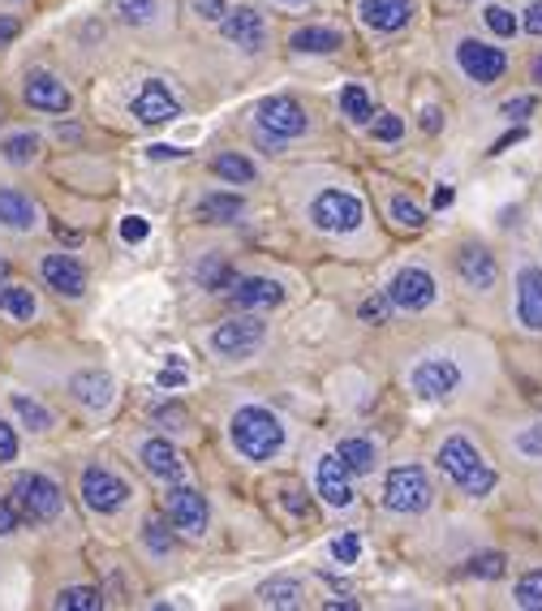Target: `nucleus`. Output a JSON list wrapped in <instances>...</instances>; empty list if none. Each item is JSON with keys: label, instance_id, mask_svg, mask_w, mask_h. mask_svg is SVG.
<instances>
[{"label": "nucleus", "instance_id": "nucleus-1", "mask_svg": "<svg viewBox=\"0 0 542 611\" xmlns=\"http://www.w3.org/2000/svg\"><path fill=\"white\" fill-rule=\"evenodd\" d=\"M229 440L246 460H272L285 448V426L272 409L263 406H242L229 418Z\"/></svg>", "mask_w": 542, "mask_h": 611}, {"label": "nucleus", "instance_id": "nucleus-2", "mask_svg": "<svg viewBox=\"0 0 542 611\" xmlns=\"http://www.w3.org/2000/svg\"><path fill=\"white\" fill-rule=\"evenodd\" d=\"M13 504L22 509L26 521L44 525V521H56V516H60L65 496H60V487L52 482L48 474H18V478H13Z\"/></svg>", "mask_w": 542, "mask_h": 611}, {"label": "nucleus", "instance_id": "nucleus-3", "mask_svg": "<svg viewBox=\"0 0 542 611\" xmlns=\"http://www.w3.org/2000/svg\"><path fill=\"white\" fill-rule=\"evenodd\" d=\"M431 500H435V487L422 465H396L384 482V504L392 512H422L431 509Z\"/></svg>", "mask_w": 542, "mask_h": 611}, {"label": "nucleus", "instance_id": "nucleus-4", "mask_svg": "<svg viewBox=\"0 0 542 611\" xmlns=\"http://www.w3.org/2000/svg\"><path fill=\"white\" fill-rule=\"evenodd\" d=\"M310 220H314V229H323V233H353L362 220H366V207L357 195H349V190H323L314 203H310Z\"/></svg>", "mask_w": 542, "mask_h": 611}, {"label": "nucleus", "instance_id": "nucleus-5", "mask_svg": "<svg viewBox=\"0 0 542 611\" xmlns=\"http://www.w3.org/2000/svg\"><path fill=\"white\" fill-rule=\"evenodd\" d=\"M263 341H267V323L263 319H229V323H220L215 332H211V349L220 357H250L263 349Z\"/></svg>", "mask_w": 542, "mask_h": 611}, {"label": "nucleus", "instance_id": "nucleus-6", "mask_svg": "<svg viewBox=\"0 0 542 611\" xmlns=\"http://www.w3.org/2000/svg\"><path fill=\"white\" fill-rule=\"evenodd\" d=\"M164 512H168L173 530H181V534H190V538H202V534H207V516H211V512H207L202 491H195V487L173 482L168 496H164Z\"/></svg>", "mask_w": 542, "mask_h": 611}, {"label": "nucleus", "instance_id": "nucleus-7", "mask_svg": "<svg viewBox=\"0 0 542 611\" xmlns=\"http://www.w3.org/2000/svg\"><path fill=\"white\" fill-rule=\"evenodd\" d=\"M456 65L465 69V78H474L478 87H491L508 74V56L504 48H491L483 40H461L456 44Z\"/></svg>", "mask_w": 542, "mask_h": 611}, {"label": "nucleus", "instance_id": "nucleus-8", "mask_svg": "<svg viewBox=\"0 0 542 611\" xmlns=\"http://www.w3.org/2000/svg\"><path fill=\"white\" fill-rule=\"evenodd\" d=\"M409 384H413V392H418L422 401H440V397H447V392L461 388V366H456L452 357H422V362L413 366Z\"/></svg>", "mask_w": 542, "mask_h": 611}, {"label": "nucleus", "instance_id": "nucleus-9", "mask_svg": "<svg viewBox=\"0 0 542 611\" xmlns=\"http://www.w3.org/2000/svg\"><path fill=\"white\" fill-rule=\"evenodd\" d=\"M82 500H87V509H96V512H117V509H125L130 487H125V478H117L112 469L87 465V469H82Z\"/></svg>", "mask_w": 542, "mask_h": 611}, {"label": "nucleus", "instance_id": "nucleus-10", "mask_svg": "<svg viewBox=\"0 0 542 611\" xmlns=\"http://www.w3.org/2000/svg\"><path fill=\"white\" fill-rule=\"evenodd\" d=\"M220 35L229 40V44H237L242 52H263L267 48V22H263V13L258 9H250V4H229V13L220 18Z\"/></svg>", "mask_w": 542, "mask_h": 611}, {"label": "nucleus", "instance_id": "nucleus-11", "mask_svg": "<svg viewBox=\"0 0 542 611\" xmlns=\"http://www.w3.org/2000/svg\"><path fill=\"white\" fill-rule=\"evenodd\" d=\"M258 130L276 134V138H297L306 134V108L294 100V96H272V100L258 103Z\"/></svg>", "mask_w": 542, "mask_h": 611}, {"label": "nucleus", "instance_id": "nucleus-12", "mask_svg": "<svg viewBox=\"0 0 542 611\" xmlns=\"http://www.w3.org/2000/svg\"><path fill=\"white\" fill-rule=\"evenodd\" d=\"M130 112L143 121V125H164V121H177L181 116V100L159 82V78H147L139 87V96L130 103Z\"/></svg>", "mask_w": 542, "mask_h": 611}, {"label": "nucleus", "instance_id": "nucleus-13", "mask_svg": "<svg viewBox=\"0 0 542 611\" xmlns=\"http://www.w3.org/2000/svg\"><path fill=\"white\" fill-rule=\"evenodd\" d=\"M388 298L400 310H427V306L435 302V276L427 267H405V271H396Z\"/></svg>", "mask_w": 542, "mask_h": 611}, {"label": "nucleus", "instance_id": "nucleus-14", "mask_svg": "<svg viewBox=\"0 0 542 611\" xmlns=\"http://www.w3.org/2000/svg\"><path fill=\"white\" fill-rule=\"evenodd\" d=\"M22 96H26V103H31L35 112H69V108H74L69 87H65L56 74H48V69H31Z\"/></svg>", "mask_w": 542, "mask_h": 611}, {"label": "nucleus", "instance_id": "nucleus-15", "mask_svg": "<svg viewBox=\"0 0 542 611\" xmlns=\"http://www.w3.org/2000/svg\"><path fill=\"white\" fill-rule=\"evenodd\" d=\"M483 465H487L483 453H478L465 435H447L444 444H440V469H444V478H452L456 487H465Z\"/></svg>", "mask_w": 542, "mask_h": 611}, {"label": "nucleus", "instance_id": "nucleus-16", "mask_svg": "<svg viewBox=\"0 0 542 611\" xmlns=\"http://www.w3.org/2000/svg\"><path fill=\"white\" fill-rule=\"evenodd\" d=\"M456 276H461L469 289L487 293V289H495V280H499V263H495V255L487 246L469 242V246L456 251Z\"/></svg>", "mask_w": 542, "mask_h": 611}, {"label": "nucleus", "instance_id": "nucleus-17", "mask_svg": "<svg viewBox=\"0 0 542 611\" xmlns=\"http://www.w3.org/2000/svg\"><path fill=\"white\" fill-rule=\"evenodd\" d=\"M40 271L48 280V289H56L60 298H82L87 293V271L74 255H48L40 263Z\"/></svg>", "mask_w": 542, "mask_h": 611}, {"label": "nucleus", "instance_id": "nucleus-18", "mask_svg": "<svg viewBox=\"0 0 542 611\" xmlns=\"http://www.w3.org/2000/svg\"><path fill=\"white\" fill-rule=\"evenodd\" d=\"M314 478H319V496H323V500H328L332 509H349V504H353L349 469H345V460L336 457V453L319 457V469H314Z\"/></svg>", "mask_w": 542, "mask_h": 611}, {"label": "nucleus", "instance_id": "nucleus-19", "mask_svg": "<svg viewBox=\"0 0 542 611\" xmlns=\"http://www.w3.org/2000/svg\"><path fill=\"white\" fill-rule=\"evenodd\" d=\"M517 319L530 332H542V267L517 271Z\"/></svg>", "mask_w": 542, "mask_h": 611}, {"label": "nucleus", "instance_id": "nucleus-20", "mask_svg": "<svg viewBox=\"0 0 542 611\" xmlns=\"http://www.w3.org/2000/svg\"><path fill=\"white\" fill-rule=\"evenodd\" d=\"M229 293H233V302L246 306V310H267V306L285 302V289L276 280H267V276H237Z\"/></svg>", "mask_w": 542, "mask_h": 611}, {"label": "nucleus", "instance_id": "nucleus-21", "mask_svg": "<svg viewBox=\"0 0 542 611\" xmlns=\"http://www.w3.org/2000/svg\"><path fill=\"white\" fill-rule=\"evenodd\" d=\"M69 392L82 409H108L112 406V379L103 370H78L69 379Z\"/></svg>", "mask_w": 542, "mask_h": 611}, {"label": "nucleus", "instance_id": "nucleus-22", "mask_svg": "<svg viewBox=\"0 0 542 611\" xmlns=\"http://www.w3.org/2000/svg\"><path fill=\"white\" fill-rule=\"evenodd\" d=\"M413 18L409 0H362V22L370 31H400Z\"/></svg>", "mask_w": 542, "mask_h": 611}, {"label": "nucleus", "instance_id": "nucleus-23", "mask_svg": "<svg viewBox=\"0 0 542 611\" xmlns=\"http://www.w3.org/2000/svg\"><path fill=\"white\" fill-rule=\"evenodd\" d=\"M139 457H143V469H147L151 478H159V482H181V457H177V448H173L168 440H147Z\"/></svg>", "mask_w": 542, "mask_h": 611}, {"label": "nucleus", "instance_id": "nucleus-24", "mask_svg": "<svg viewBox=\"0 0 542 611\" xmlns=\"http://www.w3.org/2000/svg\"><path fill=\"white\" fill-rule=\"evenodd\" d=\"M35 220H40V211H35V203H31L22 190H13V186L0 190V224H4V229H13V233H31Z\"/></svg>", "mask_w": 542, "mask_h": 611}, {"label": "nucleus", "instance_id": "nucleus-25", "mask_svg": "<svg viewBox=\"0 0 542 611\" xmlns=\"http://www.w3.org/2000/svg\"><path fill=\"white\" fill-rule=\"evenodd\" d=\"M246 211L242 203V195H224V190H215V195H202L195 207V215L202 224H229V220H237Z\"/></svg>", "mask_w": 542, "mask_h": 611}, {"label": "nucleus", "instance_id": "nucleus-26", "mask_svg": "<svg viewBox=\"0 0 542 611\" xmlns=\"http://www.w3.org/2000/svg\"><path fill=\"white\" fill-rule=\"evenodd\" d=\"M345 44L341 40V31H332V26H301L294 31V40H289V48L294 52H314V56H328V52H336Z\"/></svg>", "mask_w": 542, "mask_h": 611}, {"label": "nucleus", "instance_id": "nucleus-27", "mask_svg": "<svg viewBox=\"0 0 542 611\" xmlns=\"http://www.w3.org/2000/svg\"><path fill=\"white\" fill-rule=\"evenodd\" d=\"M258 599H263V608H306V590L297 586L294 577L267 581V586L258 590Z\"/></svg>", "mask_w": 542, "mask_h": 611}, {"label": "nucleus", "instance_id": "nucleus-28", "mask_svg": "<svg viewBox=\"0 0 542 611\" xmlns=\"http://www.w3.org/2000/svg\"><path fill=\"white\" fill-rule=\"evenodd\" d=\"M336 457L345 460L349 474H370L375 469V444L362 440V435H349V440L336 444Z\"/></svg>", "mask_w": 542, "mask_h": 611}, {"label": "nucleus", "instance_id": "nucleus-29", "mask_svg": "<svg viewBox=\"0 0 542 611\" xmlns=\"http://www.w3.org/2000/svg\"><path fill=\"white\" fill-rule=\"evenodd\" d=\"M211 168H215V177H224V181H233V186H250V181L258 177V173H254V164L237 152L215 155V159H211Z\"/></svg>", "mask_w": 542, "mask_h": 611}, {"label": "nucleus", "instance_id": "nucleus-30", "mask_svg": "<svg viewBox=\"0 0 542 611\" xmlns=\"http://www.w3.org/2000/svg\"><path fill=\"white\" fill-rule=\"evenodd\" d=\"M9 406H13V413L22 418V426H31V431H52V413L35 397H26V392H13L9 397Z\"/></svg>", "mask_w": 542, "mask_h": 611}, {"label": "nucleus", "instance_id": "nucleus-31", "mask_svg": "<svg viewBox=\"0 0 542 611\" xmlns=\"http://www.w3.org/2000/svg\"><path fill=\"white\" fill-rule=\"evenodd\" d=\"M0 314L9 319H31L35 314V298L22 285H0Z\"/></svg>", "mask_w": 542, "mask_h": 611}, {"label": "nucleus", "instance_id": "nucleus-32", "mask_svg": "<svg viewBox=\"0 0 542 611\" xmlns=\"http://www.w3.org/2000/svg\"><path fill=\"white\" fill-rule=\"evenodd\" d=\"M0 155H4L13 168H26V164H35V155H40V138H35V134H13V138L0 143Z\"/></svg>", "mask_w": 542, "mask_h": 611}, {"label": "nucleus", "instance_id": "nucleus-33", "mask_svg": "<svg viewBox=\"0 0 542 611\" xmlns=\"http://www.w3.org/2000/svg\"><path fill=\"white\" fill-rule=\"evenodd\" d=\"M341 112H345L349 121H357V125L375 121V103H370V96H366L357 82H349L345 91H341Z\"/></svg>", "mask_w": 542, "mask_h": 611}, {"label": "nucleus", "instance_id": "nucleus-34", "mask_svg": "<svg viewBox=\"0 0 542 611\" xmlns=\"http://www.w3.org/2000/svg\"><path fill=\"white\" fill-rule=\"evenodd\" d=\"M56 608L60 611H99L103 608V599H99L96 586H69V590L56 595Z\"/></svg>", "mask_w": 542, "mask_h": 611}, {"label": "nucleus", "instance_id": "nucleus-35", "mask_svg": "<svg viewBox=\"0 0 542 611\" xmlns=\"http://www.w3.org/2000/svg\"><path fill=\"white\" fill-rule=\"evenodd\" d=\"M112 9H117L121 22L147 26V22H155V13H159V0H112Z\"/></svg>", "mask_w": 542, "mask_h": 611}, {"label": "nucleus", "instance_id": "nucleus-36", "mask_svg": "<svg viewBox=\"0 0 542 611\" xmlns=\"http://www.w3.org/2000/svg\"><path fill=\"white\" fill-rule=\"evenodd\" d=\"M198 280H202V289H233V267L224 263V258H207L202 267H198Z\"/></svg>", "mask_w": 542, "mask_h": 611}, {"label": "nucleus", "instance_id": "nucleus-37", "mask_svg": "<svg viewBox=\"0 0 542 611\" xmlns=\"http://www.w3.org/2000/svg\"><path fill=\"white\" fill-rule=\"evenodd\" d=\"M512 599H517V608H530V611H539V608H542V568H534V573H526V577L517 581Z\"/></svg>", "mask_w": 542, "mask_h": 611}, {"label": "nucleus", "instance_id": "nucleus-38", "mask_svg": "<svg viewBox=\"0 0 542 611\" xmlns=\"http://www.w3.org/2000/svg\"><path fill=\"white\" fill-rule=\"evenodd\" d=\"M392 215H396V224H400V229H422V224H427L422 207L413 203L409 195H396V199H392Z\"/></svg>", "mask_w": 542, "mask_h": 611}, {"label": "nucleus", "instance_id": "nucleus-39", "mask_svg": "<svg viewBox=\"0 0 542 611\" xmlns=\"http://www.w3.org/2000/svg\"><path fill=\"white\" fill-rule=\"evenodd\" d=\"M504 556H499V552H483V556H474V560H469V568H465V573H469V577H487V581H495V577H504Z\"/></svg>", "mask_w": 542, "mask_h": 611}, {"label": "nucleus", "instance_id": "nucleus-40", "mask_svg": "<svg viewBox=\"0 0 542 611\" xmlns=\"http://www.w3.org/2000/svg\"><path fill=\"white\" fill-rule=\"evenodd\" d=\"M143 538H147V547L155 552V556H168V552L177 547V538H173V534H168V530H164L155 516H151L147 525H143Z\"/></svg>", "mask_w": 542, "mask_h": 611}, {"label": "nucleus", "instance_id": "nucleus-41", "mask_svg": "<svg viewBox=\"0 0 542 611\" xmlns=\"http://www.w3.org/2000/svg\"><path fill=\"white\" fill-rule=\"evenodd\" d=\"M487 26H491L499 40H512L517 35V18L504 4H487Z\"/></svg>", "mask_w": 542, "mask_h": 611}, {"label": "nucleus", "instance_id": "nucleus-42", "mask_svg": "<svg viewBox=\"0 0 542 611\" xmlns=\"http://www.w3.org/2000/svg\"><path fill=\"white\" fill-rule=\"evenodd\" d=\"M370 130H375V138H379V143H396V138L405 134V121H400L396 112H379V116L370 121Z\"/></svg>", "mask_w": 542, "mask_h": 611}, {"label": "nucleus", "instance_id": "nucleus-43", "mask_svg": "<svg viewBox=\"0 0 542 611\" xmlns=\"http://www.w3.org/2000/svg\"><path fill=\"white\" fill-rule=\"evenodd\" d=\"M512 448L521 453V457L530 460H542V426H526L517 440H512Z\"/></svg>", "mask_w": 542, "mask_h": 611}, {"label": "nucleus", "instance_id": "nucleus-44", "mask_svg": "<svg viewBox=\"0 0 542 611\" xmlns=\"http://www.w3.org/2000/svg\"><path fill=\"white\" fill-rule=\"evenodd\" d=\"M495 482H499V478H495V469L491 465H483V469H478V474H474L461 491H465V496H474V500H483V496H491L495 491Z\"/></svg>", "mask_w": 542, "mask_h": 611}, {"label": "nucleus", "instance_id": "nucleus-45", "mask_svg": "<svg viewBox=\"0 0 542 611\" xmlns=\"http://www.w3.org/2000/svg\"><path fill=\"white\" fill-rule=\"evenodd\" d=\"M388 314H392V298L388 293H375V298L362 302V319L366 323H388Z\"/></svg>", "mask_w": 542, "mask_h": 611}, {"label": "nucleus", "instance_id": "nucleus-46", "mask_svg": "<svg viewBox=\"0 0 542 611\" xmlns=\"http://www.w3.org/2000/svg\"><path fill=\"white\" fill-rule=\"evenodd\" d=\"M332 556L341 564H357V556H362V538H357V534H341V538L332 543Z\"/></svg>", "mask_w": 542, "mask_h": 611}, {"label": "nucleus", "instance_id": "nucleus-47", "mask_svg": "<svg viewBox=\"0 0 542 611\" xmlns=\"http://www.w3.org/2000/svg\"><path fill=\"white\" fill-rule=\"evenodd\" d=\"M164 392H173V388H186V370H181V357H168V366L159 370V379H155Z\"/></svg>", "mask_w": 542, "mask_h": 611}, {"label": "nucleus", "instance_id": "nucleus-48", "mask_svg": "<svg viewBox=\"0 0 542 611\" xmlns=\"http://www.w3.org/2000/svg\"><path fill=\"white\" fill-rule=\"evenodd\" d=\"M147 233H151V224L143 215H125V220H121V237H125V242L139 246V242H147Z\"/></svg>", "mask_w": 542, "mask_h": 611}, {"label": "nucleus", "instance_id": "nucleus-49", "mask_svg": "<svg viewBox=\"0 0 542 611\" xmlns=\"http://www.w3.org/2000/svg\"><path fill=\"white\" fill-rule=\"evenodd\" d=\"M534 108H539V100H534V96H517V100L504 103V116H508V121H526Z\"/></svg>", "mask_w": 542, "mask_h": 611}, {"label": "nucleus", "instance_id": "nucleus-50", "mask_svg": "<svg viewBox=\"0 0 542 611\" xmlns=\"http://www.w3.org/2000/svg\"><path fill=\"white\" fill-rule=\"evenodd\" d=\"M190 4H195V13L202 22H220L229 13V0H190Z\"/></svg>", "mask_w": 542, "mask_h": 611}, {"label": "nucleus", "instance_id": "nucleus-51", "mask_svg": "<svg viewBox=\"0 0 542 611\" xmlns=\"http://www.w3.org/2000/svg\"><path fill=\"white\" fill-rule=\"evenodd\" d=\"M18 525H22V509H18L13 500H0V538H4V534H13Z\"/></svg>", "mask_w": 542, "mask_h": 611}, {"label": "nucleus", "instance_id": "nucleus-52", "mask_svg": "<svg viewBox=\"0 0 542 611\" xmlns=\"http://www.w3.org/2000/svg\"><path fill=\"white\" fill-rule=\"evenodd\" d=\"M0 460H18V435L9 422H0Z\"/></svg>", "mask_w": 542, "mask_h": 611}, {"label": "nucleus", "instance_id": "nucleus-53", "mask_svg": "<svg viewBox=\"0 0 542 611\" xmlns=\"http://www.w3.org/2000/svg\"><path fill=\"white\" fill-rule=\"evenodd\" d=\"M18 35H22V22H18V18H9V13H0V48H9Z\"/></svg>", "mask_w": 542, "mask_h": 611}, {"label": "nucleus", "instance_id": "nucleus-54", "mask_svg": "<svg viewBox=\"0 0 542 611\" xmlns=\"http://www.w3.org/2000/svg\"><path fill=\"white\" fill-rule=\"evenodd\" d=\"M521 26H526L534 40H542V0H534V4L526 9V22H521Z\"/></svg>", "mask_w": 542, "mask_h": 611}, {"label": "nucleus", "instance_id": "nucleus-55", "mask_svg": "<svg viewBox=\"0 0 542 611\" xmlns=\"http://www.w3.org/2000/svg\"><path fill=\"white\" fill-rule=\"evenodd\" d=\"M440 125H444V112H440V108H427V112H422V130H427V134H435Z\"/></svg>", "mask_w": 542, "mask_h": 611}, {"label": "nucleus", "instance_id": "nucleus-56", "mask_svg": "<svg viewBox=\"0 0 542 611\" xmlns=\"http://www.w3.org/2000/svg\"><path fill=\"white\" fill-rule=\"evenodd\" d=\"M521 138H526V130H512V134H504V138H499V143L491 147V155L508 152V147H512V143H521Z\"/></svg>", "mask_w": 542, "mask_h": 611}, {"label": "nucleus", "instance_id": "nucleus-57", "mask_svg": "<svg viewBox=\"0 0 542 611\" xmlns=\"http://www.w3.org/2000/svg\"><path fill=\"white\" fill-rule=\"evenodd\" d=\"M147 155L151 159H177V155H186V152H177V147H168V143H155Z\"/></svg>", "mask_w": 542, "mask_h": 611}, {"label": "nucleus", "instance_id": "nucleus-58", "mask_svg": "<svg viewBox=\"0 0 542 611\" xmlns=\"http://www.w3.org/2000/svg\"><path fill=\"white\" fill-rule=\"evenodd\" d=\"M452 199H456V195H452V186H440V190H435V207H440V211L452 207Z\"/></svg>", "mask_w": 542, "mask_h": 611}, {"label": "nucleus", "instance_id": "nucleus-59", "mask_svg": "<svg viewBox=\"0 0 542 611\" xmlns=\"http://www.w3.org/2000/svg\"><path fill=\"white\" fill-rule=\"evenodd\" d=\"M530 74H534V82H542V56L534 60V69H530Z\"/></svg>", "mask_w": 542, "mask_h": 611}, {"label": "nucleus", "instance_id": "nucleus-60", "mask_svg": "<svg viewBox=\"0 0 542 611\" xmlns=\"http://www.w3.org/2000/svg\"><path fill=\"white\" fill-rule=\"evenodd\" d=\"M4 280H9V263L0 258V285H4Z\"/></svg>", "mask_w": 542, "mask_h": 611}, {"label": "nucleus", "instance_id": "nucleus-61", "mask_svg": "<svg viewBox=\"0 0 542 611\" xmlns=\"http://www.w3.org/2000/svg\"><path fill=\"white\" fill-rule=\"evenodd\" d=\"M280 4H306V0H280Z\"/></svg>", "mask_w": 542, "mask_h": 611}]
</instances>
